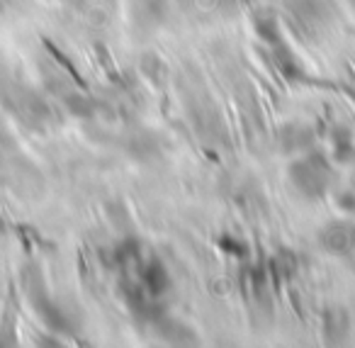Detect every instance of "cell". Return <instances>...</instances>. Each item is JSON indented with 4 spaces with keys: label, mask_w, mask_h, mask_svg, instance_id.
Returning <instances> with one entry per match:
<instances>
[{
    "label": "cell",
    "mask_w": 355,
    "mask_h": 348,
    "mask_svg": "<svg viewBox=\"0 0 355 348\" xmlns=\"http://www.w3.org/2000/svg\"><path fill=\"white\" fill-rule=\"evenodd\" d=\"M292 178H295V185L300 188L306 197H321L331 181L329 163L321 156H309V158H304V161L295 163Z\"/></svg>",
    "instance_id": "1"
},
{
    "label": "cell",
    "mask_w": 355,
    "mask_h": 348,
    "mask_svg": "<svg viewBox=\"0 0 355 348\" xmlns=\"http://www.w3.org/2000/svg\"><path fill=\"white\" fill-rule=\"evenodd\" d=\"M321 241L334 254H343L345 249H350V231L345 226H329L326 234L321 236Z\"/></svg>",
    "instance_id": "2"
},
{
    "label": "cell",
    "mask_w": 355,
    "mask_h": 348,
    "mask_svg": "<svg viewBox=\"0 0 355 348\" xmlns=\"http://www.w3.org/2000/svg\"><path fill=\"white\" fill-rule=\"evenodd\" d=\"M144 283H146V288L151 290L153 295H161L163 290L168 288V275L166 270H163L161 263H151L146 270H144Z\"/></svg>",
    "instance_id": "3"
}]
</instances>
